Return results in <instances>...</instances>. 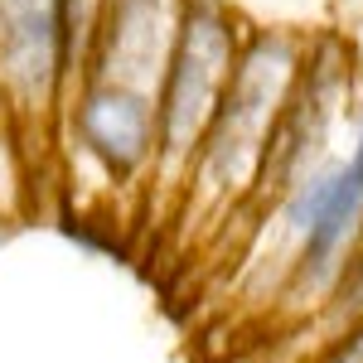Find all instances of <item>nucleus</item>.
Segmentation results:
<instances>
[{
	"label": "nucleus",
	"mask_w": 363,
	"mask_h": 363,
	"mask_svg": "<svg viewBox=\"0 0 363 363\" xmlns=\"http://www.w3.org/2000/svg\"><path fill=\"white\" fill-rule=\"evenodd\" d=\"M296 78H301V58L286 34L257 29L252 39H242V54H238V68L223 87V102L203 131L194 165H189V184L208 208L223 213L247 184L262 179L272 140L281 131V116L296 97Z\"/></svg>",
	"instance_id": "nucleus-1"
},
{
	"label": "nucleus",
	"mask_w": 363,
	"mask_h": 363,
	"mask_svg": "<svg viewBox=\"0 0 363 363\" xmlns=\"http://www.w3.org/2000/svg\"><path fill=\"white\" fill-rule=\"evenodd\" d=\"M238 54L242 29L223 0H179L174 49L155 92V179L165 189H179L189 179V165L223 102Z\"/></svg>",
	"instance_id": "nucleus-2"
},
{
	"label": "nucleus",
	"mask_w": 363,
	"mask_h": 363,
	"mask_svg": "<svg viewBox=\"0 0 363 363\" xmlns=\"http://www.w3.org/2000/svg\"><path fill=\"white\" fill-rule=\"evenodd\" d=\"M281 233L296 247L291 291L315 306V296L339 281L344 257L363 238V116L344 160H320L281 194Z\"/></svg>",
	"instance_id": "nucleus-3"
},
{
	"label": "nucleus",
	"mask_w": 363,
	"mask_h": 363,
	"mask_svg": "<svg viewBox=\"0 0 363 363\" xmlns=\"http://www.w3.org/2000/svg\"><path fill=\"white\" fill-rule=\"evenodd\" d=\"M174 25H179V0H102L87 39L92 44L87 78L155 97L174 49Z\"/></svg>",
	"instance_id": "nucleus-4"
},
{
	"label": "nucleus",
	"mask_w": 363,
	"mask_h": 363,
	"mask_svg": "<svg viewBox=\"0 0 363 363\" xmlns=\"http://www.w3.org/2000/svg\"><path fill=\"white\" fill-rule=\"evenodd\" d=\"M73 136L107 179L131 184L145 165H155V97L87 78L73 107Z\"/></svg>",
	"instance_id": "nucleus-5"
},
{
	"label": "nucleus",
	"mask_w": 363,
	"mask_h": 363,
	"mask_svg": "<svg viewBox=\"0 0 363 363\" xmlns=\"http://www.w3.org/2000/svg\"><path fill=\"white\" fill-rule=\"evenodd\" d=\"M73 68L63 0H0V83L25 107L44 102Z\"/></svg>",
	"instance_id": "nucleus-6"
},
{
	"label": "nucleus",
	"mask_w": 363,
	"mask_h": 363,
	"mask_svg": "<svg viewBox=\"0 0 363 363\" xmlns=\"http://www.w3.org/2000/svg\"><path fill=\"white\" fill-rule=\"evenodd\" d=\"M320 363H363V330H354L344 344H335V349H330Z\"/></svg>",
	"instance_id": "nucleus-7"
}]
</instances>
